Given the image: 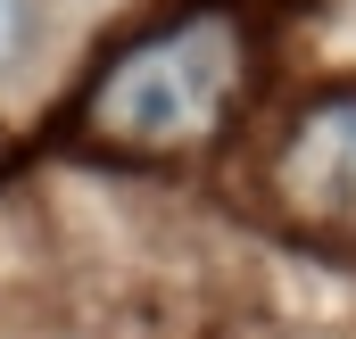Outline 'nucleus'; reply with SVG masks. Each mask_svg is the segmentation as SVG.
<instances>
[{
    "label": "nucleus",
    "instance_id": "f257e3e1",
    "mask_svg": "<svg viewBox=\"0 0 356 339\" xmlns=\"http://www.w3.org/2000/svg\"><path fill=\"white\" fill-rule=\"evenodd\" d=\"M232 99H241V25L224 8H191L91 83L83 133L116 158H182L224 133Z\"/></svg>",
    "mask_w": 356,
    "mask_h": 339
},
{
    "label": "nucleus",
    "instance_id": "f03ea898",
    "mask_svg": "<svg viewBox=\"0 0 356 339\" xmlns=\"http://www.w3.org/2000/svg\"><path fill=\"white\" fill-rule=\"evenodd\" d=\"M273 190L307 224H356V91L307 99V116L273 149Z\"/></svg>",
    "mask_w": 356,
    "mask_h": 339
},
{
    "label": "nucleus",
    "instance_id": "7ed1b4c3",
    "mask_svg": "<svg viewBox=\"0 0 356 339\" xmlns=\"http://www.w3.org/2000/svg\"><path fill=\"white\" fill-rule=\"evenodd\" d=\"M33 50H42V0H0V83L25 75Z\"/></svg>",
    "mask_w": 356,
    "mask_h": 339
}]
</instances>
